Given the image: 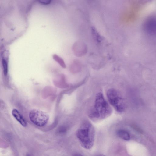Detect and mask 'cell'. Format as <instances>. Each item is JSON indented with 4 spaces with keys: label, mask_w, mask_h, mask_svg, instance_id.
<instances>
[{
    "label": "cell",
    "mask_w": 156,
    "mask_h": 156,
    "mask_svg": "<svg viewBox=\"0 0 156 156\" xmlns=\"http://www.w3.org/2000/svg\"><path fill=\"white\" fill-rule=\"evenodd\" d=\"M112 111L103 94L100 92L96 94L94 105L89 113V117L94 121L101 120L109 116Z\"/></svg>",
    "instance_id": "cell-1"
},
{
    "label": "cell",
    "mask_w": 156,
    "mask_h": 156,
    "mask_svg": "<svg viewBox=\"0 0 156 156\" xmlns=\"http://www.w3.org/2000/svg\"><path fill=\"white\" fill-rule=\"evenodd\" d=\"M76 136L81 146L89 149L93 147L94 140L95 131L92 125L89 122H84L77 130Z\"/></svg>",
    "instance_id": "cell-2"
},
{
    "label": "cell",
    "mask_w": 156,
    "mask_h": 156,
    "mask_svg": "<svg viewBox=\"0 0 156 156\" xmlns=\"http://www.w3.org/2000/svg\"><path fill=\"white\" fill-rule=\"evenodd\" d=\"M107 96L109 103L117 111L121 112L124 111L125 105L123 99L116 90L109 89L107 92Z\"/></svg>",
    "instance_id": "cell-3"
},
{
    "label": "cell",
    "mask_w": 156,
    "mask_h": 156,
    "mask_svg": "<svg viewBox=\"0 0 156 156\" xmlns=\"http://www.w3.org/2000/svg\"><path fill=\"white\" fill-rule=\"evenodd\" d=\"M29 118L32 122L40 127L44 126L49 119V116L47 114L36 109L31 111L29 113Z\"/></svg>",
    "instance_id": "cell-4"
},
{
    "label": "cell",
    "mask_w": 156,
    "mask_h": 156,
    "mask_svg": "<svg viewBox=\"0 0 156 156\" xmlns=\"http://www.w3.org/2000/svg\"><path fill=\"white\" fill-rule=\"evenodd\" d=\"M143 28L147 34L156 35V16H151L147 18L144 23Z\"/></svg>",
    "instance_id": "cell-5"
},
{
    "label": "cell",
    "mask_w": 156,
    "mask_h": 156,
    "mask_svg": "<svg viewBox=\"0 0 156 156\" xmlns=\"http://www.w3.org/2000/svg\"><path fill=\"white\" fill-rule=\"evenodd\" d=\"M12 113L13 117L21 125L24 127L27 126L26 121L18 110L14 109L12 111Z\"/></svg>",
    "instance_id": "cell-6"
},
{
    "label": "cell",
    "mask_w": 156,
    "mask_h": 156,
    "mask_svg": "<svg viewBox=\"0 0 156 156\" xmlns=\"http://www.w3.org/2000/svg\"><path fill=\"white\" fill-rule=\"evenodd\" d=\"M117 134L119 137L125 140H129L130 139L129 133L125 130H119L117 132Z\"/></svg>",
    "instance_id": "cell-7"
},
{
    "label": "cell",
    "mask_w": 156,
    "mask_h": 156,
    "mask_svg": "<svg viewBox=\"0 0 156 156\" xmlns=\"http://www.w3.org/2000/svg\"><path fill=\"white\" fill-rule=\"evenodd\" d=\"M92 31L94 37L96 38L98 41H99L100 40L101 38L100 36L98 33L94 28L92 29Z\"/></svg>",
    "instance_id": "cell-8"
},
{
    "label": "cell",
    "mask_w": 156,
    "mask_h": 156,
    "mask_svg": "<svg viewBox=\"0 0 156 156\" xmlns=\"http://www.w3.org/2000/svg\"><path fill=\"white\" fill-rule=\"evenodd\" d=\"M37 1L42 5H47L51 3L52 0H37Z\"/></svg>",
    "instance_id": "cell-9"
},
{
    "label": "cell",
    "mask_w": 156,
    "mask_h": 156,
    "mask_svg": "<svg viewBox=\"0 0 156 156\" xmlns=\"http://www.w3.org/2000/svg\"><path fill=\"white\" fill-rule=\"evenodd\" d=\"M2 63L4 68V73L5 75H6L7 73V66L5 60L3 59Z\"/></svg>",
    "instance_id": "cell-10"
}]
</instances>
